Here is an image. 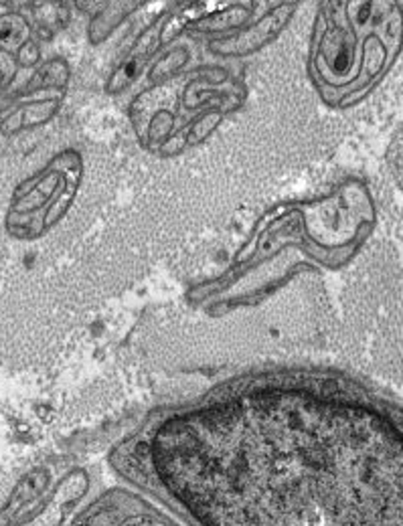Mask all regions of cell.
Instances as JSON below:
<instances>
[{"label":"cell","instance_id":"6da1fadb","mask_svg":"<svg viewBox=\"0 0 403 526\" xmlns=\"http://www.w3.org/2000/svg\"><path fill=\"white\" fill-rule=\"evenodd\" d=\"M112 466L180 526H403V419L330 381L217 390L150 421Z\"/></svg>","mask_w":403,"mask_h":526},{"label":"cell","instance_id":"7a4b0ae2","mask_svg":"<svg viewBox=\"0 0 403 526\" xmlns=\"http://www.w3.org/2000/svg\"><path fill=\"white\" fill-rule=\"evenodd\" d=\"M74 526H180L136 492H114L90 504Z\"/></svg>","mask_w":403,"mask_h":526},{"label":"cell","instance_id":"3957f363","mask_svg":"<svg viewBox=\"0 0 403 526\" xmlns=\"http://www.w3.org/2000/svg\"><path fill=\"white\" fill-rule=\"evenodd\" d=\"M27 35V25L19 17L0 19V45H17Z\"/></svg>","mask_w":403,"mask_h":526},{"label":"cell","instance_id":"277c9868","mask_svg":"<svg viewBox=\"0 0 403 526\" xmlns=\"http://www.w3.org/2000/svg\"><path fill=\"white\" fill-rule=\"evenodd\" d=\"M14 66L11 57H6L4 53H0V82H6V77H13Z\"/></svg>","mask_w":403,"mask_h":526},{"label":"cell","instance_id":"5b68a950","mask_svg":"<svg viewBox=\"0 0 403 526\" xmlns=\"http://www.w3.org/2000/svg\"><path fill=\"white\" fill-rule=\"evenodd\" d=\"M35 57H37V51H35V47H33V45H27L25 49L21 51V61L25 63V66H33V63H35Z\"/></svg>","mask_w":403,"mask_h":526}]
</instances>
